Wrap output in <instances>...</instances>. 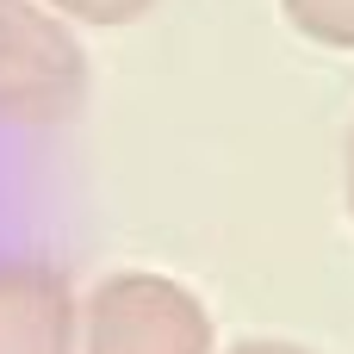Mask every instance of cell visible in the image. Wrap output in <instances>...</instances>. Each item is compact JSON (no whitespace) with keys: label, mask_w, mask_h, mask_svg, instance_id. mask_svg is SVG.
Wrapping results in <instances>:
<instances>
[{"label":"cell","mask_w":354,"mask_h":354,"mask_svg":"<svg viewBox=\"0 0 354 354\" xmlns=\"http://www.w3.org/2000/svg\"><path fill=\"white\" fill-rule=\"evenodd\" d=\"M342 187H348V218H354V131H348V162H342Z\"/></svg>","instance_id":"7"},{"label":"cell","mask_w":354,"mask_h":354,"mask_svg":"<svg viewBox=\"0 0 354 354\" xmlns=\"http://www.w3.org/2000/svg\"><path fill=\"white\" fill-rule=\"evenodd\" d=\"M81 299L62 268L37 255L0 261V354H75Z\"/></svg>","instance_id":"3"},{"label":"cell","mask_w":354,"mask_h":354,"mask_svg":"<svg viewBox=\"0 0 354 354\" xmlns=\"http://www.w3.org/2000/svg\"><path fill=\"white\" fill-rule=\"evenodd\" d=\"M37 6H50L68 25H131V19L156 12L162 0H37Z\"/></svg>","instance_id":"5"},{"label":"cell","mask_w":354,"mask_h":354,"mask_svg":"<svg viewBox=\"0 0 354 354\" xmlns=\"http://www.w3.org/2000/svg\"><path fill=\"white\" fill-rule=\"evenodd\" d=\"M280 12L292 19L299 37L324 50H354V0H280Z\"/></svg>","instance_id":"4"},{"label":"cell","mask_w":354,"mask_h":354,"mask_svg":"<svg viewBox=\"0 0 354 354\" xmlns=\"http://www.w3.org/2000/svg\"><path fill=\"white\" fill-rule=\"evenodd\" d=\"M87 100V50L37 0H0V124H62Z\"/></svg>","instance_id":"2"},{"label":"cell","mask_w":354,"mask_h":354,"mask_svg":"<svg viewBox=\"0 0 354 354\" xmlns=\"http://www.w3.org/2000/svg\"><path fill=\"white\" fill-rule=\"evenodd\" d=\"M75 354H218V330L193 286L131 268L81 299Z\"/></svg>","instance_id":"1"},{"label":"cell","mask_w":354,"mask_h":354,"mask_svg":"<svg viewBox=\"0 0 354 354\" xmlns=\"http://www.w3.org/2000/svg\"><path fill=\"white\" fill-rule=\"evenodd\" d=\"M224 354H317V348H305V342H274V336H255V342H236V348H224Z\"/></svg>","instance_id":"6"}]
</instances>
